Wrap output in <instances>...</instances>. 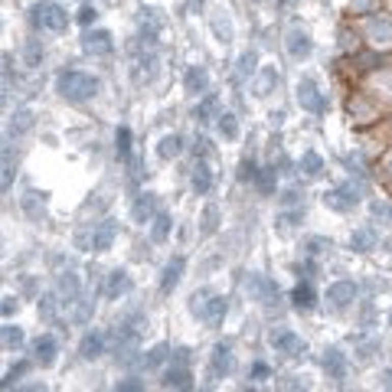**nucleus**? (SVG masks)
I'll use <instances>...</instances> for the list:
<instances>
[{"label":"nucleus","instance_id":"nucleus-1","mask_svg":"<svg viewBox=\"0 0 392 392\" xmlns=\"http://www.w3.org/2000/svg\"><path fill=\"white\" fill-rule=\"evenodd\" d=\"M95 89H98V82L89 78V75H82V72H66L59 78V92H62V98H69V101H82V98L95 95Z\"/></svg>","mask_w":392,"mask_h":392},{"label":"nucleus","instance_id":"nucleus-2","mask_svg":"<svg viewBox=\"0 0 392 392\" xmlns=\"http://www.w3.org/2000/svg\"><path fill=\"white\" fill-rule=\"evenodd\" d=\"M180 268H183V262H180V258H177L174 265H167V268H163V281H160V288H163V291L177 285V278H180Z\"/></svg>","mask_w":392,"mask_h":392},{"label":"nucleus","instance_id":"nucleus-3","mask_svg":"<svg viewBox=\"0 0 392 392\" xmlns=\"http://www.w3.org/2000/svg\"><path fill=\"white\" fill-rule=\"evenodd\" d=\"M108 39H111L108 33H95V36L85 39V46H89V49H95V52H108V49H111V43H108Z\"/></svg>","mask_w":392,"mask_h":392},{"label":"nucleus","instance_id":"nucleus-4","mask_svg":"<svg viewBox=\"0 0 392 392\" xmlns=\"http://www.w3.org/2000/svg\"><path fill=\"white\" fill-rule=\"evenodd\" d=\"M98 350H101V337H85V343H82V356L92 359V356H98Z\"/></svg>","mask_w":392,"mask_h":392},{"label":"nucleus","instance_id":"nucleus-5","mask_svg":"<svg viewBox=\"0 0 392 392\" xmlns=\"http://www.w3.org/2000/svg\"><path fill=\"white\" fill-rule=\"evenodd\" d=\"M294 304H297V307H311V304H314V291H311L307 285H301L294 291Z\"/></svg>","mask_w":392,"mask_h":392},{"label":"nucleus","instance_id":"nucleus-6","mask_svg":"<svg viewBox=\"0 0 392 392\" xmlns=\"http://www.w3.org/2000/svg\"><path fill=\"white\" fill-rule=\"evenodd\" d=\"M160 154H163V157H174V154H180V137H163Z\"/></svg>","mask_w":392,"mask_h":392},{"label":"nucleus","instance_id":"nucleus-7","mask_svg":"<svg viewBox=\"0 0 392 392\" xmlns=\"http://www.w3.org/2000/svg\"><path fill=\"white\" fill-rule=\"evenodd\" d=\"M124 285H128V278H124V271H115V278H111V285H108V291L115 294V291H121Z\"/></svg>","mask_w":392,"mask_h":392},{"label":"nucleus","instance_id":"nucleus-8","mask_svg":"<svg viewBox=\"0 0 392 392\" xmlns=\"http://www.w3.org/2000/svg\"><path fill=\"white\" fill-rule=\"evenodd\" d=\"M128 147H131V144H128V131L121 128V131H118V151H121V154H128Z\"/></svg>","mask_w":392,"mask_h":392},{"label":"nucleus","instance_id":"nucleus-9","mask_svg":"<svg viewBox=\"0 0 392 392\" xmlns=\"http://www.w3.org/2000/svg\"><path fill=\"white\" fill-rule=\"evenodd\" d=\"M78 20H82V23H92V20H95V10H89V7H85V10H82V17H78Z\"/></svg>","mask_w":392,"mask_h":392}]
</instances>
